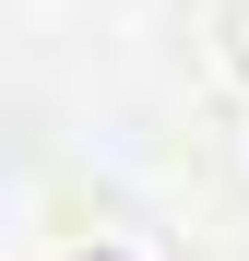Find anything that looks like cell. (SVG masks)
Segmentation results:
<instances>
[{
    "label": "cell",
    "mask_w": 249,
    "mask_h": 261,
    "mask_svg": "<svg viewBox=\"0 0 249 261\" xmlns=\"http://www.w3.org/2000/svg\"><path fill=\"white\" fill-rule=\"evenodd\" d=\"M190 36H202V71H214L226 95H249V0H202Z\"/></svg>",
    "instance_id": "obj_1"
},
{
    "label": "cell",
    "mask_w": 249,
    "mask_h": 261,
    "mask_svg": "<svg viewBox=\"0 0 249 261\" xmlns=\"http://www.w3.org/2000/svg\"><path fill=\"white\" fill-rule=\"evenodd\" d=\"M71 261H143V249L131 238H95V249H71Z\"/></svg>",
    "instance_id": "obj_2"
}]
</instances>
